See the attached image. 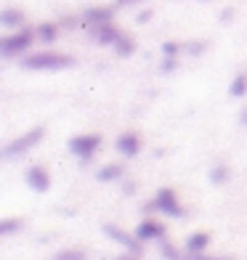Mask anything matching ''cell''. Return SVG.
<instances>
[{
	"label": "cell",
	"instance_id": "cell-11",
	"mask_svg": "<svg viewBox=\"0 0 247 260\" xmlns=\"http://www.w3.org/2000/svg\"><path fill=\"white\" fill-rule=\"evenodd\" d=\"M21 24H24V11H19V8H3L0 11V27L14 29V27H21Z\"/></svg>",
	"mask_w": 247,
	"mask_h": 260
},
{
	"label": "cell",
	"instance_id": "cell-27",
	"mask_svg": "<svg viewBox=\"0 0 247 260\" xmlns=\"http://www.w3.org/2000/svg\"><path fill=\"white\" fill-rule=\"evenodd\" d=\"M231 16H234V11H231V8H226V11L221 14V21H231Z\"/></svg>",
	"mask_w": 247,
	"mask_h": 260
},
{
	"label": "cell",
	"instance_id": "cell-28",
	"mask_svg": "<svg viewBox=\"0 0 247 260\" xmlns=\"http://www.w3.org/2000/svg\"><path fill=\"white\" fill-rule=\"evenodd\" d=\"M122 191H125V194H133V191H136V183H125Z\"/></svg>",
	"mask_w": 247,
	"mask_h": 260
},
{
	"label": "cell",
	"instance_id": "cell-12",
	"mask_svg": "<svg viewBox=\"0 0 247 260\" xmlns=\"http://www.w3.org/2000/svg\"><path fill=\"white\" fill-rule=\"evenodd\" d=\"M122 175H125V168H122V165L109 162V165H104V168L96 173V178H99L101 183H112V181H120Z\"/></svg>",
	"mask_w": 247,
	"mask_h": 260
},
{
	"label": "cell",
	"instance_id": "cell-19",
	"mask_svg": "<svg viewBox=\"0 0 247 260\" xmlns=\"http://www.w3.org/2000/svg\"><path fill=\"white\" fill-rule=\"evenodd\" d=\"M229 181V168H226V165H215V168L213 170H210V183H226Z\"/></svg>",
	"mask_w": 247,
	"mask_h": 260
},
{
	"label": "cell",
	"instance_id": "cell-16",
	"mask_svg": "<svg viewBox=\"0 0 247 260\" xmlns=\"http://www.w3.org/2000/svg\"><path fill=\"white\" fill-rule=\"evenodd\" d=\"M114 51L120 53V56H131V53L136 51V43H133L131 35H120V38H117V43H114Z\"/></svg>",
	"mask_w": 247,
	"mask_h": 260
},
{
	"label": "cell",
	"instance_id": "cell-17",
	"mask_svg": "<svg viewBox=\"0 0 247 260\" xmlns=\"http://www.w3.org/2000/svg\"><path fill=\"white\" fill-rule=\"evenodd\" d=\"M56 35H58V27H56V24H48V21H45V24L38 27V38H40L43 43H53Z\"/></svg>",
	"mask_w": 247,
	"mask_h": 260
},
{
	"label": "cell",
	"instance_id": "cell-21",
	"mask_svg": "<svg viewBox=\"0 0 247 260\" xmlns=\"http://www.w3.org/2000/svg\"><path fill=\"white\" fill-rule=\"evenodd\" d=\"M178 53H181V45L178 43H162V56H170V58H178Z\"/></svg>",
	"mask_w": 247,
	"mask_h": 260
},
{
	"label": "cell",
	"instance_id": "cell-1",
	"mask_svg": "<svg viewBox=\"0 0 247 260\" xmlns=\"http://www.w3.org/2000/svg\"><path fill=\"white\" fill-rule=\"evenodd\" d=\"M72 64H75L72 56L56 53V51H40V53H32L27 58H21V67L35 69V72H58V69H67Z\"/></svg>",
	"mask_w": 247,
	"mask_h": 260
},
{
	"label": "cell",
	"instance_id": "cell-22",
	"mask_svg": "<svg viewBox=\"0 0 247 260\" xmlns=\"http://www.w3.org/2000/svg\"><path fill=\"white\" fill-rule=\"evenodd\" d=\"M61 260H69V257H85V250H80V247H69V250H61L58 252Z\"/></svg>",
	"mask_w": 247,
	"mask_h": 260
},
{
	"label": "cell",
	"instance_id": "cell-7",
	"mask_svg": "<svg viewBox=\"0 0 247 260\" xmlns=\"http://www.w3.org/2000/svg\"><path fill=\"white\" fill-rule=\"evenodd\" d=\"M104 234L109 236V239H114L117 244H122V247H128V252L131 255H141L144 250H141V239L138 236H131V234H125L122 229H117V226H112V223H107V226H104Z\"/></svg>",
	"mask_w": 247,
	"mask_h": 260
},
{
	"label": "cell",
	"instance_id": "cell-25",
	"mask_svg": "<svg viewBox=\"0 0 247 260\" xmlns=\"http://www.w3.org/2000/svg\"><path fill=\"white\" fill-rule=\"evenodd\" d=\"M149 19H151V11H141V14L136 16V21H138V24H146Z\"/></svg>",
	"mask_w": 247,
	"mask_h": 260
},
{
	"label": "cell",
	"instance_id": "cell-29",
	"mask_svg": "<svg viewBox=\"0 0 247 260\" xmlns=\"http://www.w3.org/2000/svg\"><path fill=\"white\" fill-rule=\"evenodd\" d=\"M239 122H242V125H247V109H242V114H239Z\"/></svg>",
	"mask_w": 247,
	"mask_h": 260
},
{
	"label": "cell",
	"instance_id": "cell-9",
	"mask_svg": "<svg viewBox=\"0 0 247 260\" xmlns=\"http://www.w3.org/2000/svg\"><path fill=\"white\" fill-rule=\"evenodd\" d=\"M136 236L141 242H149V239H162L165 236V226L160 220L155 218H149V220H141L138 226H136Z\"/></svg>",
	"mask_w": 247,
	"mask_h": 260
},
{
	"label": "cell",
	"instance_id": "cell-8",
	"mask_svg": "<svg viewBox=\"0 0 247 260\" xmlns=\"http://www.w3.org/2000/svg\"><path fill=\"white\" fill-rule=\"evenodd\" d=\"M24 178H27L29 188H35V191H40V194L51 188V173L45 170L43 165H32V168H27Z\"/></svg>",
	"mask_w": 247,
	"mask_h": 260
},
{
	"label": "cell",
	"instance_id": "cell-3",
	"mask_svg": "<svg viewBox=\"0 0 247 260\" xmlns=\"http://www.w3.org/2000/svg\"><path fill=\"white\" fill-rule=\"evenodd\" d=\"M149 212H165V215H170V218H183L186 215V210L181 207L178 202V194L173 191V188H160V191L155 194V199L146 205Z\"/></svg>",
	"mask_w": 247,
	"mask_h": 260
},
{
	"label": "cell",
	"instance_id": "cell-18",
	"mask_svg": "<svg viewBox=\"0 0 247 260\" xmlns=\"http://www.w3.org/2000/svg\"><path fill=\"white\" fill-rule=\"evenodd\" d=\"M21 229V218H3L0 220V236H8Z\"/></svg>",
	"mask_w": 247,
	"mask_h": 260
},
{
	"label": "cell",
	"instance_id": "cell-5",
	"mask_svg": "<svg viewBox=\"0 0 247 260\" xmlns=\"http://www.w3.org/2000/svg\"><path fill=\"white\" fill-rule=\"evenodd\" d=\"M101 146V136L99 133H85V136H75L69 138V151L75 157H80L82 162H88Z\"/></svg>",
	"mask_w": 247,
	"mask_h": 260
},
{
	"label": "cell",
	"instance_id": "cell-6",
	"mask_svg": "<svg viewBox=\"0 0 247 260\" xmlns=\"http://www.w3.org/2000/svg\"><path fill=\"white\" fill-rule=\"evenodd\" d=\"M88 35L93 40H96L99 45H114L117 38H120V29H117L112 21H104V24H88Z\"/></svg>",
	"mask_w": 247,
	"mask_h": 260
},
{
	"label": "cell",
	"instance_id": "cell-13",
	"mask_svg": "<svg viewBox=\"0 0 247 260\" xmlns=\"http://www.w3.org/2000/svg\"><path fill=\"white\" fill-rule=\"evenodd\" d=\"M207 242H210V234L207 231H197V234H192L189 239H186V252H189V255H199L207 247Z\"/></svg>",
	"mask_w": 247,
	"mask_h": 260
},
{
	"label": "cell",
	"instance_id": "cell-10",
	"mask_svg": "<svg viewBox=\"0 0 247 260\" xmlns=\"http://www.w3.org/2000/svg\"><path fill=\"white\" fill-rule=\"evenodd\" d=\"M117 151H120L122 157H136L141 151V136L138 133H122L120 138L114 141Z\"/></svg>",
	"mask_w": 247,
	"mask_h": 260
},
{
	"label": "cell",
	"instance_id": "cell-24",
	"mask_svg": "<svg viewBox=\"0 0 247 260\" xmlns=\"http://www.w3.org/2000/svg\"><path fill=\"white\" fill-rule=\"evenodd\" d=\"M205 45H207V43H192V45H189V53H194V56H197V53H202V51H205Z\"/></svg>",
	"mask_w": 247,
	"mask_h": 260
},
{
	"label": "cell",
	"instance_id": "cell-14",
	"mask_svg": "<svg viewBox=\"0 0 247 260\" xmlns=\"http://www.w3.org/2000/svg\"><path fill=\"white\" fill-rule=\"evenodd\" d=\"M112 16H114V6L112 8H88L82 19L88 24H104V21H112Z\"/></svg>",
	"mask_w": 247,
	"mask_h": 260
},
{
	"label": "cell",
	"instance_id": "cell-20",
	"mask_svg": "<svg viewBox=\"0 0 247 260\" xmlns=\"http://www.w3.org/2000/svg\"><path fill=\"white\" fill-rule=\"evenodd\" d=\"M160 250H162V255H165V257H178V247H173L168 239H165V236L160 239Z\"/></svg>",
	"mask_w": 247,
	"mask_h": 260
},
{
	"label": "cell",
	"instance_id": "cell-26",
	"mask_svg": "<svg viewBox=\"0 0 247 260\" xmlns=\"http://www.w3.org/2000/svg\"><path fill=\"white\" fill-rule=\"evenodd\" d=\"M136 3H141V0H117V8H128V6H136Z\"/></svg>",
	"mask_w": 247,
	"mask_h": 260
},
{
	"label": "cell",
	"instance_id": "cell-4",
	"mask_svg": "<svg viewBox=\"0 0 247 260\" xmlns=\"http://www.w3.org/2000/svg\"><path fill=\"white\" fill-rule=\"evenodd\" d=\"M32 45V32L29 29H19L16 35H3L0 38V58H11L29 51Z\"/></svg>",
	"mask_w": 247,
	"mask_h": 260
},
{
	"label": "cell",
	"instance_id": "cell-15",
	"mask_svg": "<svg viewBox=\"0 0 247 260\" xmlns=\"http://www.w3.org/2000/svg\"><path fill=\"white\" fill-rule=\"evenodd\" d=\"M229 93L234 99H242L244 93H247V72H239L237 77L231 80V88H229Z\"/></svg>",
	"mask_w": 247,
	"mask_h": 260
},
{
	"label": "cell",
	"instance_id": "cell-23",
	"mask_svg": "<svg viewBox=\"0 0 247 260\" xmlns=\"http://www.w3.org/2000/svg\"><path fill=\"white\" fill-rule=\"evenodd\" d=\"M162 72L165 75H170V72H175V69H178V58H170V56H165V61H162Z\"/></svg>",
	"mask_w": 247,
	"mask_h": 260
},
{
	"label": "cell",
	"instance_id": "cell-2",
	"mask_svg": "<svg viewBox=\"0 0 247 260\" xmlns=\"http://www.w3.org/2000/svg\"><path fill=\"white\" fill-rule=\"evenodd\" d=\"M43 136H45V127H43V125L32 127V130H27L24 136L14 138L8 146L0 149V159H16V157H21V154H27V151H29L32 146H38V144H40Z\"/></svg>",
	"mask_w": 247,
	"mask_h": 260
}]
</instances>
